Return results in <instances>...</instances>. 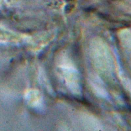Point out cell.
Listing matches in <instances>:
<instances>
[{"label": "cell", "mask_w": 131, "mask_h": 131, "mask_svg": "<svg viewBox=\"0 0 131 131\" xmlns=\"http://www.w3.org/2000/svg\"><path fill=\"white\" fill-rule=\"evenodd\" d=\"M60 67L62 69L66 83L69 90L75 95H79L81 92L78 73L68 58L64 59Z\"/></svg>", "instance_id": "obj_1"}, {"label": "cell", "mask_w": 131, "mask_h": 131, "mask_svg": "<svg viewBox=\"0 0 131 131\" xmlns=\"http://www.w3.org/2000/svg\"><path fill=\"white\" fill-rule=\"evenodd\" d=\"M94 46H92V54L97 64L102 69L110 70L112 66L111 58L109 51L105 45L100 40H96Z\"/></svg>", "instance_id": "obj_2"}]
</instances>
